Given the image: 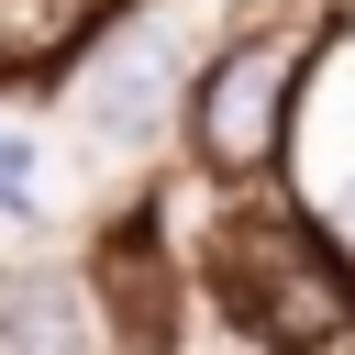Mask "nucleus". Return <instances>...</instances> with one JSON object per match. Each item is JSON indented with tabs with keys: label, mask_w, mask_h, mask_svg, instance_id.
Listing matches in <instances>:
<instances>
[{
	"label": "nucleus",
	"mask_w": 355,
	"mask_h": 355,
	"mask_svg": "<svg viewBox=\"0 0 355 355\" xmlns=\"http://www.w3.org/2000/svg\"><path fill=\"white\" fill-rule=\"evenodd\" d=\"M189 355H255V344H233V333H222V344H189Z\"/></svg>",
	"instance_id": "nucleus-8"
},
{
	"label": "nucleus",
	"mask_w": 355,
	"mask_h": 355,
	"mask_svg": "<svg viewBox=\"0 0 355 355\" xmlns=\"http://www.w3.org/2000/svg\"><path fill=\"white\" fill-rule=\"evenodd\" d=\"M0 222H44V144L11 111H0Z\"/></svg>",
	"instance_id": "nucleus-7"
},
{
	"label": "nucleus",
	"mask_w": 355,
	"mask_h": 355,
	"mask_svg": "<svg viewBox=\"0 0 355 355\" xmlns=\"http://www.w3.org/2000/svg\"><path fill=\"white\" fill-rule=\"evenodd\" d=\"M322 11L333 0H288L266 22H233L200 55L189 111H178V155H189L200 200H244V189L288 178V133H300V78H311V44H322Z\"/></svg>",
	"instance_id": "nucleus-2"
},
{
	"label": "nucleus",
	"mask_w": 355,
	"mask_h": 355,
	"mask_svg": "<svg viewBox=\"0 0 355 355\" xmlns=\"http://www.w3.org/2000/svg\"><path fill=\"white\" fill-rule=\"evenodd\" d=\"M78 266H89V300L111 322V355H189L200 277H189V244H178V200L166 189H144L133 211H111Z\"/></svg>",
	"instance_id": "nucleus-4"
},
{
	"label": "nucleus",
	"mask_w": 355,
	"mask_h": 355,
	"mask_svg": "<svg viewBox=\"0 0 355 355\" xmlns=\"http://www.w3.org/2000/svg\"><path fill=\"white\" fill-rule=\"evenodd\" d=\"M189 277H200L211 333L255 355H355V255L288 189L211 200L189 233Z\"/></svg>",
	"instance_id": "nucleus-1"
},
{
	"label": "nucleus",
	"mask_w": 355,
	"mask_h": 355,
	"mask_svg": "<svg viewBox=\"0 0 355 355\" xmlns=\"http://www.w3.org/2000/svg\"><path fill=\"white\" fill-rule=\"evenodd\" d=\"M0 355H111V322H100L78 255H11L0 266Z\"/></svg>",
	"instance_id": "nucleus-6"
},
{
	"label": "nucleus",
	"mask_w": 355,
	"mask_h": 355,
	"mask_svg": "<svg viewBox=\"0 0 355 355\" xmlns=\"http://www.w3.org/2000/svg\"><path fill=\"white\" fill-rule=\"evenodd\" d=\"M344 255H355V0L322 11L311 78H300V133H288V178H277Z\"/></svg>",
	"instance_id": "nucleus-5"
},
{
	"label": "nucleus",
	"mask_w": 355,
	"mask_h": 355,
	"mask_svg": "<svg viewBox=\"0 0 355 355\" xmlns=\"http://www.w3.org/2000/svg\"><path fill=\"white\" fill-rule=\"evenodd\" d=\"M211 44H189L178 0H122L78 33V55L55 67V111L78 133V155H111V166H155L178 144V111H189V78H200Z\"/></svg>",
	"instance_id": "nucleus-3"
}]
</instances>
